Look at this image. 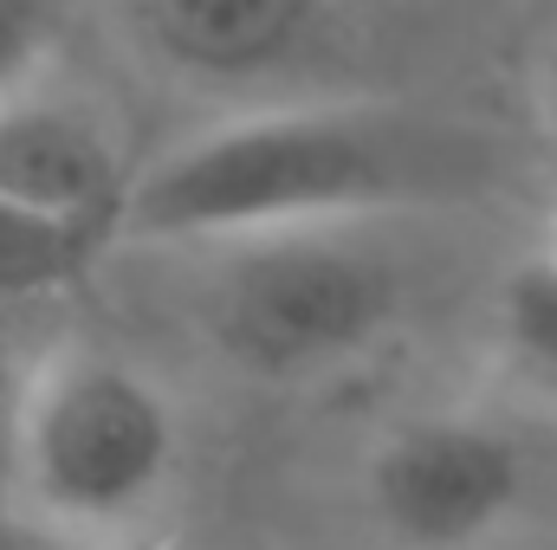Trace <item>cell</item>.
Returning a JSON list of instances; mask_svg holds the SVG:
<instances>
[{"instance_id": "1", "label": "cell", "mask_w": 557, "mask_h": 550, "mask_svg": "<svg viewBox=\"0 0 557 550\" xmlns=\"http://www.w3.org/2000/svg\"><path fill=\"white\" fill-rule=\"evenodd\" d=\"M473 168L480 142L403 104H253L137 162L111 240L221 253L273 234L370 227L403 201L460 188Z\"/></svg>"}, {"instance_id": "2", "label": "cell", "mask_w": 557, "mask_h": 550, "mask_svg": "<svg viewBox=\"0 0 557 550\" xmlns=\"http://www.w3.org/2000/svg\"><path fill=\"white\" fill-rule=\"evenodd\" d=\"M13 505L59 545L117 550L182 473V409L111 350H59L13 389Z\"/></svg>"}, {"instance_id": "3", "label": "cell", "mask_w": 557, "mask_h": 550, "mask_svg": "<svg viewBox=\"0 0 557 550\" xmlns=\"http://www.w3.org/2000/svg\"><path fill=\"white\" fill-rule=\"evenodd\" d=\"M409 317V278L370 227H311L221 247L201 285L214 350L260 383H318L363 363Z\"/></svg>"}, {"instance_id": "4", "label": "cell", "mask_w": 557, "mask_h": 550, "mask_svg": "<svg viewBox=\"0 0 557 550\" xmlns=\"http://www.w3.org/2000/svg\"><path fill=\"white\" fill-rule=\"evenodd\" d=\"M532 460L512 427L473 409H421L363 460V499L389 545L480 550L525 505Z\"/></svg>"}, {"instance_id": "5", "label": "cell", "mask_w": 557, "mask_h": 550, "mask_svg": "<svg viewBox=\"0 0 557 550\" xmlns=\"http://www.w3.org/2000/svg\"><path fill=\"white\" fill-rule=\"evenodd\" d=\"M131 182L137 168L124 162V142L85 98H65L39 78L0 104V201L7 208L111 240Z\"/></svg>"}, {"instance_id": "6", "label": "cell", "mask_w": 557, "mask_h": 550, "mask_svg": "<svg viewBox=\"0 0 557 550\" xmlns=\"http://www.w3.org/2000/svg\"><path fill=\"white\" fill-rule=\"evenodd\" d=\"M143 59L201 85H260L311 59L324 13L311 0H137L117 13Z\"/></svg>"}, {"instance_id": "7", "label": "cell", "mask_w": 557, "mask_h": 550, "mask_svg": "<svg viewBox=\"0 0 557 550\" xmlns=\"http://www.w3.org/2000/svg\"><path fill=\"white\" fill-rule=\"evenodd\" d=\"M493 343L519 383L557 396V247L512 260L493 291Z\"/></svg>"}, {"instance_id": "8", "label": "cell", "mask_w": 557, "mask_h": 550, "mask_svg": "<svg viewBox=\"0 0 557 550\" xmlns=\"http://www.w3.org/2000/svg\"><path fill=\"white\" fill-rule=\"evenodd\" d=\"M98 247H104L98 234L52 227V221H33L0 201V317H20V311L59 298L65 285H78Z\"/></svg>"}, {"instance_id": "9", "label": "cell", "mask_w": 557, "mask_h": 550, "mask_svg": "<svg viewBox=\"0 0 557 550\" xmlns=\"http://www.w3.org/2000/svg\"><path fill=\"white\" fill-rule=\"evenodd\" d=\"M46 52H52V20L39 7L0 0V104L46 78Z\"/></svg>"}, {"instance_id": "10", "label": "cell", "mask_w": 557, "mask_h": 550, "mask_svg": "<svg viewBox=\"0 0 557 550\" xmlns=\"http://www.w3.org/2000/svg\"><path fill=\"white\" fill-rule=\"evenodd\" d=\"M539 104H545V117L557 130V33L545 39V59H539Z\"/></svg>"}, {"instance_id": "11", "label": "cell", "mask_w": 557, "mask_h": 550, "mask_svg": "<svg viewBox=\"0 0 557 550\" xmlns=\"http://www.w3.org/2000/svg\"><path fill=\"white\" fill-rule=\"evenodd\" d=\"M13 324L20 317H0V389L13 383Z\"/></svg>"}, {"instance_id": "12", "label": "cell", "mask_w": 557, "mask_h": 550, "mask_svg": "<svg viewBox=\"0 0 557 550\" xmlns=\"http://www.w3.org/2000/svg\"><path fill=\"white\" fill-rule=\"evenodd\" d=\"M552 247H557V240H552Z\"/></svg>"}]
</instances>
